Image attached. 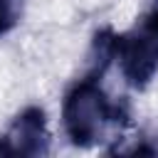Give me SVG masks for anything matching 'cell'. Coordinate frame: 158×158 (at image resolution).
I'll list each match as a JSON object with an SVG mask.
<instances>
[{
	"label": "cell",
	"instance_id": "6da1fadb",
	"mask_svg": "<svg viewBox=\"0 0 158 158\" xmlns=\"http://www.w3.org/2000/svg\"><path fill=\"white\" fill-rule=\"evenodd\" d=\"M62 123L72 146L91 148L101 141L106 126H128L131 109L128 101H109L99 77L86 74L67 91L62 104Z\"/></svg>",
	"mask_w": 158,
	"mask_h": 158
},
{
	"label": "cell",
	"instance_id": "3957f363",
	"mask_svg": "<svg viewBox=\"0 0 158 158\" xmlns=\"http://www.w3.org/2000/svg\"><path fill=\"white\" fill-rule=\"evenodd\" d=\"M49 153V131L47 116L40 106L22 109L10 123L7 133L0 136V156H47Z\"/></svg>",
	"mask_w": 158,
	"mask_h": 158
},
{
	"label": "cell",
	"instance_id": "5b68a950",
	"mask_svg": "<svg viewBox=\"0 0 158 158\" xmlns=\"http://www.w3.org/2000/svg\"><path fill=\"white\" fill-rule=\"evenodd\" d=\"M148 17L158 22V0H153V5H151V12H148Z\"/></svg>",
	"mask_w": 158,
	"mask_h": 158
},
{
	"label": "cell",
	"instance_id": "277c9868",
	"mask_svg": "<svg viewBox=\"0 0 158 158\" xmlns=\"http://www.w3.org/2000/svg\"><path fill=\"white\" fill-rule=\"evenodd\" d=\"M25 0H0V35H7L22 17Z\"/></svg>",
	"mask_w": 158,
	"mask_h": 158
},
{
	"label": "cell",
	"instance_id": "7a4b0ae2",
	"mask_svg": "<svg viewBox=\"0 0 158 158\" xmlns=\"http://www.w3.org/2000/svg\"><path fill=\"white\" fill-rule=\"evenodd\" d=\"M116 59L126 84L146 89L158 72V22L146 15L133 30L116 35Z\"/></svg>",
	"mask_w": 158,
	"mask_h": 158
}]
</instances>
